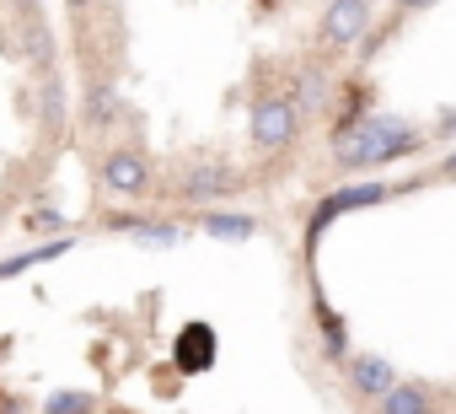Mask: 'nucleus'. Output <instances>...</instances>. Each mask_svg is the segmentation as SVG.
<instances>
[{"label":"nucleus","instance_id":"1","mask_svg":"<svg viewBox=\"0 0 456 414\" xmlns=\"http://www.w3.org/2000/svg\"><path fill=\"white\" fill-rule=\"evenodd\" d=\"M333 145H338L344 167H376V161L419 151V135L408 124H397V119H365V124H344Z\"/></svg>","mask_w":456,"mask_h":414},{"label":"nucleus","instance_id":"2","mask_svg":"<svg viewBox=\"0 0 456 414\" xmlns=\"http://www.w3.org/2000/svg\"><path fill=\"white\" fill-rule=\"evenodd\" d=\"M296 129H301V108H296V103L269 97V103H258V108H253V140H258L264 151L290 145V140H296Z\"/></svg>","mask_w":456,"mask_h":414},{"label":"nucleus","instance_id":"3","mask_svg":"<svg viewBox=\"0 0 456 414\" xmlns=\"http://www.w3.org/2000/svg\"><path fill=\"white\" fill-rule=\"evenodd\" d=\"M365 28H370V0H333L328 17H322V44L349 49V44H360Z\"/></svg>","mask_w":456,"mask_h":414},{"label":"nucleus","instance_id":"4","mask_svg":"<svg viewBox=\"0 0 456 414\" xmlns=\"http://www.w3.org/2000/svg\"><path fill=\"white\" fill-rule=\"evenodd\" d=\"M381 199H387V188H381V183H349V188L328 194V199L317 204V216H312V232H306V237H317L333 216H344V211H365V204H381Z\"/></svg>","mask_w":456,"mask_h":414},{"label":"nucleus","instance_id":"5","mask_svg":"<svg viewBox=\"0 0 456 414\" xmlns=\"http://www.w3.org/2000/svg\"><path fill=\"white\" fill-rule=\"evenodd\" d=\"M349 387H354L360 398H387V393L397 387V371H392L387 355H354V360H349Z\"/></svg>","mask_w":456,"mask_h":414},{"label":"nucleus","instance_id":"6","mask_svg":"<svg viewBox=\"0 0 456 414\" xmlns=\"http://www.w3.org/2000/svg\"><path fill=\"white\" fill-rule=\"evenodd\" d=\"M209 360H215V334H209V323H188V328L177 334V371H209Z\"/></svg>","mask_w":456,"mask_h":414},{"label":"nucleus","instance_id":"7","mask_svg":"<svg viewBox=\"0 0 456 414\" xmlns=\"http://www.w3.org/2000/svg\"><path fill=\"white\" fill-rule=\"evenodd\" d=\"M102 183H108L113 194H140V188L151 183V172H145V161H140L134 151H118V156H108V167H102Z\"/></svg>","mask_w":456,"mask_h":414},{"label":"nucleus","instance_id":"8","mask_svg":"<svg viewBox=\"0 0 456 414\" xmlns=\"http://www.w3.org/2000/svg\"><path fill=\"white\" fill-rule=\"evenodd\" d=\"M199 227H204L209 237H220V243H248V237L258 232V221H253L248 211H209V216H199Z\"/></svg>","mask_w":456,"mask_h":414},{"label":"nucleus","instance_id":"9","mask_svg":"<svg viewBox=\"0 0 456 414\" xmlns=\"http://www.w3.org/2000/svg\"><path fill=\"white\" fill-rule=\"evenodd\" d=\"M232 183H237V178L225 172V167H193V172L183 178V194H188V199H220Z\"/></svg>","mask_w":456,"mask_h":414},{"label":"nucleus","instance_id":"10","mask_svg":"<svg viewBox=\"0 0 456 414\" xmlns=\"http://www.w3.org/2000/svg\"><path fill=\"white\" fill-rule=\"evenodd\" d=\"M381 414H435V403H429V393L424 387H392L387 398H381Z\"/></svg>","mask_w":456,"mask_h":414},{"label":"nucleus","instance_id":"11","mask_svg":"<svg viewBox=\"0 0 456 414\" xmlns=\"http://www.w3.org/2000/svg\"><path fill=\"white\" fill-rule=\"evenodd\" d=\"M70 243L60 237V243H49V248H33V253H17V259H6L0 264V280H12V275H22V269H33V264H44V259H60Z\"/></svg>","mask_w":456,"mask_h":414},{"label":"nucleus","instance_id":"12","mask_svg":"<svg viewBox=\"0 0 456 414\" xmlns=\"http://www.w3.org/2000/svg\"><path fill=\"white\" fill-rule=\"evenodd\" d=\"M92 393H76V387H65V393H49V403H44V414H92Z\"/></svg>","mask_w":456,"mask_h":414},{"label":"nucleus","instance_id":"13","mask_svg":"<svg viewBox=\"0 0 456 414\" xmlns=\"http://www.w3.org/2000/svg\"><path fill=\"white\" fill-rule=\"evenodd\" d=\"M86 113H92L97 124H108V119H113V87H102V81L86 87Z\"/></svg>","mask_w":456,"mask_h":414},{"label":"nucleus","instance_id":"14","mask_svg":"<svg viewBox=\"0 0 456 414\" xmlns=\"http://www.w3.org/2000/svg\"><path fill=\"white\" fill-rule=\"evenodd\" d=\"M44 113H49V129H60V124H65V97H60V81H49V87H44Z\"/></svg>","mask_w":456,"mask_h":414},{"label":"nucleus","instance_id":"15","mask_svg":"<svg viewBox=\"0 0 456 414\" xmlns=\"http://www.w3.org/2000/svg\"><path fill=\"white\" fill-rule=\"evenodd\" d=\"M28 227H38V232H60V227H65V216H60V211H33V216H28Z\"/></svg>","mask_w":456,"mask_h":414},{"label":"nucleus","instance_id":"16","mask_svg":"<svg viewBox=\"0 0 456 414\" xmlns=\"http://www.w3.org/2000/svg\"><path fill=\"white\" fill-rule=\"evenodd\" d=\"M403 6H408V12H424V6H435V0H403Z\"/></svg>","mask_w":456,"mask_h":414},{"label":"nucleus","instance_id":"17","mask_svg":"<svg viewBox=\"0 0 456 414\" xmlns=\"http://www.w3.org/2000/svg\"><path fill=\"white\" fill-rule=\"evenodd\" d=\"M65 6H76V12H86V6H92V0H65Z\"/></svg>","mask_w":456,"mask_h":414},{"label":"nucleus","instance_id":"18","mask_svg":"<svg viewBox=\"0 0 456 414\" xmlns=\"http://www.w3.org/2000/svg\"><path fill=\"white\" fill-rule=\"evenodd\" d=\"M445 172H456V156H451V161H445Z\"/></svg>","mask_w":456,"mask_h":414}]
</instances>
